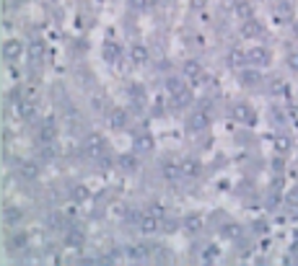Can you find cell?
<instances>
[{
  "instance_id": "6da1fadb",
  "label": "cell",
  "mask_w": 298,
  "mask_h": 266,
  "mask_svg": "<svg viewBox=\"0 0 298 266\" xmlns=\"http://www.w3.org/2000/svg\"><path fill=\"white\" fill-rule=\"evenodd\" d=\"M83 153H86V158H104V153H107V142H104V137L101 135H88L86 140H83Z\"/></svg>"
},
{
  "instance_id": "7a4b0ae2",
  "label": "cell",
  "mask_w": 298,
  "mask_h": 266,
  "mask_svg": "<svg viewBox=\"0 0 298 266\" xmlns=\"http://www.w3.org/2000/svg\"><path fill=\"white\" fill-rule=\"evenodd\" d=\"M231 116L236 119V122H241V124H254V119H257L254 109H252V106H246V103H233Z\"/></svg>"
},
{
  "instance_id": "3957f363",
  "label": "cell",
  "mask_w": 298,
  "mask_h": 266,
  "mask_svg": "<svg viewBox=\"0 0 298 266\" xmlns=\"http://www.w3.org/2000/svg\"><path fill=\"white\" fill-rule=\"evenodd\" d=\"M207 124H210V114H207L205 109L202 111H194L189 116V122H187L189 132H202V129H207Z\"/></svg>"
},
{
  "instance_id": "277c9868",
  "label": "cell",
  "mask_w": 298,
  "mask_h": 266,
  "mask_svg": "<svg viewBox=\"0 0 298 266\" xmlns=\"http://www.w3.org/2000/svg\"><path fill=\"white\" fill-rule=\"evenodd\" d=\"M138 225H140V233L143 235H153L155 230L161 228V217H155V215H150V212H148V215H143V220Z\"/></svg>"
},
{
  "instance_id": "5b68a950",
  "label": "cell",
  "mask_w": 298,
  "mask_h": 266,
  "mask_svg": "<svg viewBox=\"0 0 298 266\" xmlns=\"http://www.w3.org/2000/svg\"><path fill=\"white\" fill-rule=\"evenodd\" d=\"M246 55H249V62L257 65V68H265V65H270V52H267L265 47H252Z\"/></svg>"
},
{
  "instance_id": "8992f818",
  "label": "cell",
  "mask_w": 298,
  "mask_h": 266,
  "mask_svg": "<svg viewBox=\"0 0 298 266\" xmlns=\"http://www.w3.org/2000/svg\"><path fill=\"white\" fill-rule=\"evenodd\" d=\"M18 176H21L23 181H36V178H39V166H36L34 161H23V163L18 166Z\"/></svg>"
},
{
  "instance_id": "52a82bcc",
  "label": "cell",
  "mask_w": 298,
  "mask_h": 266,
  "mask_svg": "<svg viewBox=\"0 0 298 266\" xmlns=\"http://www.w3.org/2000/svg\"><path fill=\"white\" fill-rule=\"evenodd\" d=\"M16 111H18V119H23V122H34V119H36V106L31 101H26V98L18 101Z\"/></svg>"
},
{
  "instance_id": "ba28073f",
  "label": "cell",
  "mask_w": 298,
  "mask_h": 266,
  "mask_svg": "<svg viewBox=\"0 0 298 266\" xmlns=\"http://www.w3.org/2000/svg\"><path fill=\"white\" fill-rule=\"evenodd\" d=\"M23 55V44L16 42V39H8V42L3 44V57L5 60H18Z\"/></svg>"
},
{
  "instance_id": "9c48e42d",
  "label": "cell",
  "mask_w": 298,
  "mask_h": 266,
  "mask_svg": "<svg viewBox=\"0 0 298 266\" xmlns=\"http://www.w3.org/2000/svg\"><path fill=\"white\" fill-rule=\"evenodd\" d=\"M52 140H55V119H47V122L42 124V129H39V142L42 145H52Z\"/></svg>"
},
{
  "instance_id": "30bf717a",
  "label": "cell",
  "mask_w": 298,
  "mask_h": 266,
  "mask_svg": "<svg viewBox=\"0 0 298 266\" xmlns=\"http://www.w3.org/2000/svg\"><path fill=\"white\" fill-rule=\"evenodd\" d=\"M163 178H166V181H179V178H184V176H181V163L166 161V163H163Z\"/></svg>"
},
{
  "instance_id": "8fae6325",
  "label": "cell",
  "mask_w": 298,
  "mask_h": 266,
  "mask_svg": "<svg viewBox=\"0 0 298 266\" xmlns=\"http://www.w3.org/2000/svg\"><path fill=\"white\" fill-rule=\"evenodd\" d=\"M109 127L112 129H125L127 127V111L125 109H112L109 111Z\"/></svg>"
},
{
  "instance_id": "7c38bea8",
  "label": "cell",
  "mask_w": 298,
  "mask_h": 266,
  "mask_svg": "<svg viewBox=\"0 0 298 266\" xmlns=\"http://www.w3.org/2000/svg\"><path fill=\"white\" fill-rule=\"evenodd\" d=\"M181 176L184 178H197L200 176V163L194 158H184L181 161Z\"/></svg>"
},
{
  "instance_id": "4fadbf2b",
  "label": "cell",
  "mask_w": 298,
  "mask_h": 266,
  "mask_svg": "<svg viewBox=\"0 0 298 266\" xmlns=\"http://www.w3.org/2000/svg\"><path fill=\"white\" fill-rule=\"evenodd\" d=\"M241 34H244L246 39L262 36V23H259V21H254V18H246V21H244V26H241Z\"/></svg>"
},
{
  "instance_id": "5bb4252c",
  "label": "cell",
  "mask_w": 298,
  "mask_h": 266,
  "mask_svg": "<svg viewBox=\"0 0 298 266\" xmlns=\"http://www.w3.org/2000/svg\"><path fill=\"white\" fill-rule=\"evenodd\" d=\"M83 241H86V235H83V230H78V228L65 233V246H68V248H78Z\"/></svg>"
},
{
  "instance_id": "9a60e30c",
  "label": "cell",
  "mask_w": 298,
  "mask_h": 266,
  "mask_svg": "<svg viewBox=\"0 0 298 266\" xmlns=\"http://www.w3.org/2000/svg\"><path fill=\"white\" fill-rule=\"evenodd\" d=\"M130 57H133V62H135V65H146V62L150 60V55H148V47L135 44L133 49H130Z\"/></svg>"
},
{
  "instance_id": "2e32d148",
  "label": "cell",
  "mask_w": 298,
  "mask_h": 266,
  "mask_svg": "<svg viewBox=\"0 0 298 266\" xmlns=\"http://www.w3.org/2000/svg\"><path fill=\"white\" fill-rule=\"evenodd\" d=\"M70 196H73V202H78V204H83V202H88L91 199V189L86 183H78V186H73V191H70Z\"/></svg>"
},
{
  "instance_id": "e0dca14e",
  "label": "cell",
  "mask_w": 298,
  "mask_h": 266,
  "mask_svg": "<svg viewBox=\"0 0 298 266\" xmlns=\"http://www.w3.org/2000/svg\"><path fill=\"white\" fill-rule=\"evenodd\" d=\"M233 13H236L239 18L246 21V18H252L254 10H252V3H249V0H236V3H233Z\"/></svg>"
},
{
  "instance_id": "ac0fdd59",
  "label": "cell",
  "mask_w": 298,
  "mask_h": 266,
  "mask_svg": "<svg viewBox=\"0 0 298 266\" xmlns=\"http://www.w3.org/2000/svg\"><path fill=\"white\" fill-rule=\"evenodd\" d=\"M120 55H122V49L117 42H104V60L114 62V60H120Z\"/></svg>"
},
{
  "instance_id": "d6986e66",
  "label": "cell",
  "mask_w": 298,
  "mask_h": 266,
  "mask_svg": "<svg viewBox=\"0 0 298 266\" xmlns=\"http://www.w3.org/2000/svg\"><path fill=\"white\" fill-rule=\"evenodd\" d=\"M3 220H5L8 225L21 222V220H23V209H18V207H5V209H3Z\"/></svg>"
},
{
  "instance_id": "ffe728a7",
  "label": "cell",
  "mask_w": 298,
  "mask_h": 266,
  "mask_svg": "<svg viewBox=\"0 0 298 266\" xmlns=\"http://www.w3.org/2000/svg\"><path fill=\"white\" fill-rule=\"evenodd\" d=\"M10 251H26V248H29V235H26V233H16V235H13L10 238Z\"/></svg>"
},
{
  "instance_id": "44dd1931",
  "label": "cell",
  "mask_w": 298,
  "mask_h": 266,
  "mask_svg": "<svg viewBox=\"0 0 298 266\" xmlns=\"http://www.w3.org/2000/svg\"><path fill=\"white\" fill-rule=\"evenodd\" d=\"M135 150L138 153H150L153 150V137L150 135H138L135 137Z\"/></svg>"
},
{
  "instance_id": "7402d4cb",
  "label": "cell",
  "mask_w": 298,
  "mask_h": 266,
  "mask_svg": "<svg viewBox=\"0 0 298 266\" xmlns=\"http://www.w3.org/2000/svg\"><path fill=\"white\" fill-rule=\"evenodd\" d=\"M202 225H205V220H202L200 215H189V217L184 220V230H187V233H200Z\"/></svg>"
},
{
  "instance_id": "603a6c76",
  "label": "cell",
  "mask_w": 298,
  "mask_h": 266,
  "mask_svg": "<svg viewBox=\"0 0 298 266\" xmlns=\"http://www.w3.org/2000/svg\"><path fill=\"white\" fill-rule=\"evenodd\" d=\"M272 148H275L278 153H288V150L293 148V140H291L288 135H278L275 140H272Z\"/></svg>"
},
{
  "instance_id": "cb8c5ba5",
  "label": "cell",
  "mask_w": 298,
  "mask_h": 266,
  "mask_svg": "<svg viewBox=\"0 0 298 266\" xmlns=\"http://www.w3.org/2000/svg\"><path fill=\"white\" fill-rule=\"evenodd\" d=\"M223 235L231 238V241H241V235H244V228L239 222H228L226 228H223Z\"/></svg>"
},
{
  "instance_id": "d4e9b609",
  "label": "cell",
  "mask_w": 298,
  "mask_h": 266,
  "mask_svg": "<svg viewBox=\"0 0 298 266\" xmlns=\"http://www.w3.org/2000/svg\"><path fill=\"white\" fill-rule=\"evenodd\" d=\"M166 93L168 96H179V93H184V83H181L179 78H168L166 81Z\"/></svg>"
},
{
  "instance_id": "484cf974",
  "label": "cell",
  "mask_w": 298,
  "mask_h": 266,
  "mask_svg": "<svg viewBox=\"0 0 298 266\" xmlns=\"http://www.w3.org/2000/svg\"><path fill=\"white\" fill-rule=\"evenodd\" d=\"M244 62H249V55H244L241 49H231V55H228V65H233V68H241Z\"/></svg>"
},
{
  "instance_id": "4316f807",
  "label": "cell",
  "mask_w": 298,
  "mask_h": 266,
  "mask_svg": "<svg viewBox=\"0 0 298 266\" xmlns=\"http://www.w3.org/2000/svg\"><path fill=\"white\" fill-rule=\"evenodd\" d=\"M184 75H189V78H200V75H202L200 62H197V60H187V62H184Z\"/></svg>"
},
{
  "instance_id": "83f0119b",
  "label": "cell",
  "mask_w": 298,
  "mask_h": 266,
  "mask_svg": "<svg viewBox=\"0 0 298 266\" xmlns=\"http://www.w3.org/2000/svg\"><path fill=\"white\" fill-rule=\"evenodd\" d=\"M44 52H47V49H44L42 42H31V47H29V57L39 62V60H44Z\"/></svg>"
},
{
  "instance_id": "f1b7e54d",
  "label": "cell",
  "mask_w": 298,
  "mask_h": 266,
  "mask_svg": "<svg viewBox=\"0 0 298 266\" xmlns=\"http://www.w3.org/2000/svg\"><path fill=\"white\" fill-rule=\"evenodd\" d=\"M241 83L244 86H257L259 83V70H254V68L252 70H244L241 73Z\"/></svg>"
},
{
  "instance_id": "f546056e",
  "label": "cell",
  "mask_w": 298,
  "mask_h": 266,
  "mask_svg": "<svg viewBox=\"0 0 298 266\" xmlns=\"http://www.w3.org/2000/svg\"><path fill=\"white\" fill-rule=\"evenodd\" d=\"M120 168H125V171H133L135 168V155L133 153H125V155H120Z\"/></svg>"
},
{
  "instance_id": "4dcf8cb0",
  "label": "cell",
  "mask_w": 298,
  "mask_h": 266,
  "mask_svg": "<svg viewBox=\"0 0 298 266\" xmlns=\"http://www.w3.org/2000/svg\"><path fill=\"white\" fill-rule=\"evenodd\" d=\"M148 212H150V215H155V217H166V204L163 202H153L150 207H148Z\"/></svg>"
},
{
  "instance_id": "1f68e13d",
  "label": "cell",
  "mask_w": 298,
  "mask_h": 266,
  "mask_svg": "<svg viewBox=\"0 0 298 266\" xmlns=\"http://www.w3.org/2000/svg\"><path fill=\"white\" fill-rule=\"evenodd\" d=\"M291 10H293V5H291V3H280V5H278V18H280V21L291 18Z\"/></svg>"
},
{
  "instance_id": "d6a6232c",
  "label": "cell",
  "mask_w": 298,
  "mask_h": 266,
  "mask_svg": "<svg viewBox=\"0 0 298 266\" xmlns=\"http://www.w3.org/2000/svg\"><path fill=\"white\" fill-rule=\"evenodd\" d=\"M161 228H163V233H174V230L179 228V222H176V220H166V217H163Z\"/></svg>"
},
{
  "instance_id": "836d02e7",
  "label": "cell",
  "mask_w": 298,
  "mask_h": 266,
  "mask_svg": "<svg viewBox=\"0 0 298 266\" xmlns=\"http://www.w3.org/2000/svg\"><path fill=\"white\" fill-rule=\"evenodd\" d=\"M39 158H42V161H44V163H49V161H52V158H55V153H52V148H49V145H44V148H42V150H39Z\"/></svg>"
},
{
  "instance_id": "e575fe53",
  "label": "cell",
  "mask_w": 298,
  "mask_h": 266,
  "mask_svg": "<svg viewBox=\"0 0 298 266\" xmlns=\"http://www.w3.org/2000/svg\"><path fill=\"white\" fill-rule=\"evenodd\" d=\"M127 3L133 10H146L148 8V0H127Z\"/></svg>"
},
{
  "instance_id": "d590c367",
  "label": "cell",
  "mask_w": 298,
  "mask_h": 266,
  "mask_svg": "<svg viewBox=\"0 0 298 266\" xmlns=\"http://www.w3.org/2000/svg\"><path fill=\"white\" fill-rule=\"evenodd\" d=\"M288 68L298 73V52H291V55H288Z\"/></svg>"
},
{
  "instance_id": "8d00e7d4",
  "label": "cell",
  "mask_w": 298,
  "mask_h": 266,
  "mask_svg": "<svg viewBox=\"0 0 298 266\" xmlns=\"http://www.w3.org/2000/svg\"><path fill=\"white\" fill-rule=\"evenodd\" d=\"M125 220H127V222H140L143 215H140V212H135V209H130L127 215H125Z\"/></svg>"
},
{
  "instance_id": "74e56055",
  "label": "cell",
  "mask_w": 298,
  "mask_h": 266,
  "mask_svg": "<svg viewBox=\"0 0 298 266\" xmlns=\"http://www.w3.org/2000/svg\"><path fill=\"white\" fill-rule=\"evenodd\" d=\"M47 225H49V228H60V225H62V217H60V215H49Z\"/></svg>"
},
{
  "instance_id": "f35d334b",
  "label": "cell",
  "mask_w": 298,
  "mask_h": 266,
  "mask_svg": "<svg viewBox=\"0 0 298 266\" xmlns=\"http://www.w3.org/2000/svg\"><path fill=\"white\" fill-rule=\"evenodd\" d=\"M210 0H189V8H194V10H202Z\"/></svg>"
},
{
  "instance_id": "ab89813d",
  "label": "cell",
  "mask_w": 298,
  "mask_h": 266,
  "mask_svg": "<svg viewBox=\"0 0 298 266\" xmlns=\"http://www.w3.org/2000/svg\"><path fill=\"white\" fill-rule=\"evenodd\" d=\"M288 215H291V220H298V204H293V207H291Z\"/></svg>"
},
{
  "instance_id": "60d3db41",
  "label": "cell",
  "mask_w": 298,
  "mask_h": 266,
  "mask_svg": "<svg viewBox=\"0 0 298 266\" xmlns=\"http://www.w3.org/2000/svg\"><path fill=\"white\" fill-rule=\"evenodd\" d=\"M288 114H291V116H293V119H298V106H293V109H291V111H288Z\"/></svg>"
},
{
  "instance_id": "b9f144b4",
  "label": "cell",
  "mask_w": 298,
  "mask_h": 266,
  "mask_svg": "<svg viewBox=\"0 0 298 266\" xmlns=\"http://www.w3.org/2000/svg\"><path fill=\"white\" fill-rule=\"evenodd\" d=\"M291 254H293V259H298V243H296V246L291 248Z\"/></svg>"
},
{
  "instance_id": "7bdbcfd3",
  "label": "cell",
  "mask_w": 298,
  "mask_h": 266,
  "mask_svg": "<svg viewBox=\"0 0 298 266\" xmlns=\"http://www.w3.org/2000/svg\"><path fill=\"white\" fill-rule=\"evenodd\" d=\"M293 199H298V186H296V189L291 191V202H293Z\"/></svg>"
},
{
  "instance_id": "ee69618b",
  "label": "cell",
  "mask_w": 298,
  "mask_h": 266,
  "mask_svg": "<svg viewBox=\"0 0 298 266\" xmlns=\"http://www.w3.org/2000/svg\"><path fill=\"white\" fill-rule=\"evenodd\" d=\"M155 3H158V0H148V5H155Z\"/></svg>"
}]
</instances>
